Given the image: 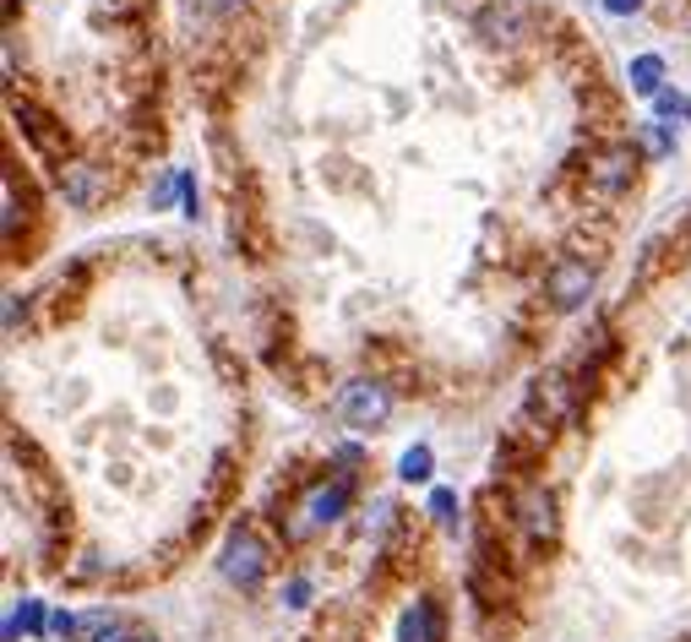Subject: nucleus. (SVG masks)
<instances>
[{"label": "nucleus", "instance_id": "obj_1", "mask_svg": "<svg viewBox=\"0 0 691 642\" xmlns=\"http://www.w3.org/2000/svg\"><path fill=\"white\" fill-rule=\"evenodd\" d=\"M338 414H343L349 431H376V425L393 414V392H387V381H376V376L349 381L343 398H338Z\"/></svg>", "mask_w": 691, "mask_h": 642}, {"label": "nucleus", "instance_id": "obj_2", "mask_svg": "<svg viewBox=\"0 0 691 642\" xmlns=\"http://www.w3.org/2000/svg\"><path fill=\"white\" fill-rule=\"evenodd\" d=\"M218 566H224V577H229L240 594H257V588H262V577H268V550H262V539H257V534H246V528H240V534L224 544Z\"/></svg>", "mask_w": 691, "mask_h": 642}, {"label": "nucleus", "instance_id": "obj_3", "mask_svg": "<svg viewBox=\"0 0 691 642\" xmlns=\"http://www.w3.org/2000/svg\"><path fill=\"white\" fill-rule=\"evenodd\" d=\"M545 295H551L555 311H577V306H588V295H593V267L582 262V256H560L551 267V278H545Z\"/></svg>", "mask_w": 691, "mask_h": 642}, {"label": "nucleus", "instance_id": "obj_4", "mask_svg": "<svg viewBox=\"0 0 691 642\" xmlns=\"http://www.w3.org/2000/svg\"><path fill=\"white\" fill-rule=\"evenodd\" d=\"M60 191H66L71 207H99V202L110 196V169L93 163V159L60 163Z\"/></svg>", "mask_w": 691, "mask_h": 642}, {"label": "nucleus", "instance_id": "obj_5", "mask_svg": "<svg viewBox=\"0 0 691 642\" xmlns=\"http://www.w3.org/2000/svg\"><path fill=\"white\" fill-rule=\"evenodd\" d=\"M637 180V153L632 148H610V153H599V159L588 163V185L599 191V196H615V191H626Z\"/></svg>", "mask_w": 691, "mask_h": 642}, {"label": "nucleus", "instance_id": "obj_6", "mask_svg": "<svg viewBox=\"0 0 691 642\" xmlns=\"http://www.w3.org/2000/svg\"><path fill=\"white\" fill-rule=\"evenodd\" d=\"M16 126L27 131V142H33V153L38 159H55V163H71L66 159V126H55L49 115H38V110H16Z\"/></svg>", "mask_w": 691, "mask_h": 642}, {"label": "nucleus", "instance_id": "obj_7", "mask_svg": "<svg viewBox=\"0 0 691 642\" xmlns=\"http://www.w3.org/2000/svg\"><path fill=\"white\" fill-rule=\"evenodd\" d=\"M343 506H349V480L338 474L332 484H321V490H310V501H305V517L321 528V523H338L343 517Z\"/></svg>", "mask_w": 691, "mask_h": 642}, {"label": "nucleus", "instance_id": "obj_8", "mask_svg": "<svg viewBox=\"0 0 691 642\" xmlns=\"http://www.w3.org/2000/svg\"><path fill=\"white\" fill-rule=\"evenodd\" d=\"M523 528H529L534 544H551L555 539V501L545 490H529V495H523Z\"/></svg>", "mask_w": 691, "mask_h": 642}, {"label": "nucleus", "instance_id": "obj_9", "mask_svg": "<svg viewBox=\"0 0 691 642\" xmlns=\"http://www.w3.org/2000/svg\"><path fill=\"white\" fill-rule=\"evenodd\" d=\"M398 642H441V605L435 599H415V610L404 616Z\"/></svg>", "mask_w": 691, "mask_h": 642}, {"label": "nucleus", "instance_id": "obj_10", "mask_svg": "<svg viewBox=\"0 0 691 642\" xmlns=\"http://www.w3.org/2000/svg\"><path fill=\"white\" fill-rule=\"evenodd\" d=\"M626 82H632V93L659 99V93H665V60H659V55H637L632 71H626Z\"/></svg>", "mask_w": 691, "mask_h": 642}, {"label": "nucleus", "instance_id": "obj_11", "mask_svg": "<svg viewBox=\"0 0 691 642\" xmlns=\"http://www.w3.org/2000/svg\"><path fill=\"white\" fill-rule=\"evenodd\" d=\"M398 474H404L409 484L430 480V447H409V452H404V463H398Z\"/></svg>", "mask_w": 691, "mask_h": 642}, {"label": "nucleus", "instance_id": "obj_12", "mask_svg": "<svg viewBox=\"0 0 691 642\" xmlns=\"http://www.w3.org/2000/svg\"><path fill=\"white\" fill-rule=\"evenodd\" d=\"M654 104H659V121H665V126H676V121H691V99L670 93V88H665V93H659Z\"/></svg>", "mask_w": 691, "mask_h": 642}, {"label": "nucleus", "instance_id": "obj_13", "mask_svg": "<svg viewBox=\"0 0 691 642\" xmlns=\"http://www.w3.org/2000/svg\"><path fill=\"white\" fill-rule=\"evenodd\" d=\"M643 148L654 153V159H665L676 142H670V131H665V121H643Z\"/></svg>", "mask_w": 691, "mask_h": 642}, {"label": "nucleus", "instance_id": "obj_14", "mask_svg": "<svg viewBox=\"0 0 691 642\" xmlns=\"http://www.w3.org/2000/svg\"><path fill=\"white\" fill-rule=\"evenodd\" d=\"M430 517H435L441 528H452V523H457V495H452V490H435V495H430Z\"/></svg>", "mask_w": 691, "mask_h": 642}, {"label": "nucleus", "instance_id": "obj_15", "mask_svg": "<svg viewBox=\"0 0 691 642\" xmlns=\"http://www.w3.org/2000/svg\"><path fill=\"white\" fill-rule=\"evenodd\" d=\"M180 202H185V218H196V180L180 174Z\"/></svg>", "mask_w": 691, "mask_h": 642}, {"label": "nucleus", "instance_id": "obj_16", "mask_svg": "<svg viewBox=\"0 0 691 642\" xmlns=\"http://www.w3.org/2000/svg\"><path fill=\"white\" fill-rule=\"evenodd\" d=\"M637 5H643V0H604V11H610V16H632Z\"/></svg>", "mask_w": 691, "mask_h": 642}, {"label": "nucleus", "instance_id": "obj_17", "mask_svg": "<svg viewBox=\"0 0 691 642\" xmlns=\"http://www.w3.org/2000/svg\"><path fill=\"white\" fill-rule=\"evenodd\" d=\"M93 642H132V632H126V627H110V632H99Z\"/></svg>", "mask_w": 691, "mask_h": 642}, {"label": "nucleus", "instance_id": "obj_18", "mask_svg": "<svg viewBox=\"0 0 691 642\" xmlns=\"http://www.w3.org/2000/svg\"><path fill=\"white\" fill-rule=\"evenodd\" d=\"M207 11H235V5H246V0H202Z\"/></svg>", "mask_w": 691, "mask_h": 642}]
</instances>
